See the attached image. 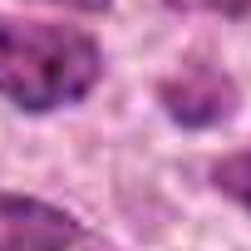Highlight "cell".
<instances>
[{
	"label": "cell",
	"mask_w": 251,
	"mask_h": 251,
	"mask_svg": "<svg viewBox=\"0 0 251 251\" xmlns=\"http://www.w3.org/2000/svg\"><path fill=\"white\" fill-rule=\"evenodd\" d=\"M103 79V50L74 25L0 15V94L25 113L79 103Z\"/></svg>",
	"instance_id": "1"
},
{
	"label": "cell",
	"mask_w": 251,
	"mask_h": 251,
	"mask_svg": "<svg viewBox=\"0 0 251 251\" xmlns=\"http://www.w3.org/2000/svg\"><path fill=\"white\" fill-rule=\"evenodd\" d=\"M84 226L40 197H0V251H69Z\"/></svg>",
	"instance_id": "3"
},
{
	"label": "cell",
	"mask_w": 251,
	"mask_h": 251,
	"mask_svg": "<svg viewBox=\"0 0 251 251\" xmlns=\"http://www.w3.org/2000/svg\"><path fill=\"white\" fill-rule=\"evenodd\" d=\"M212 187L231 202H241L251 212V153H231V158H217L212 163Z\"/></svg>",
	"instance_id": "4"
},
{
	"label": "cell",
	"mask_w": 251,
	"mask_h": 251,
	"mask_svg": "<svg viewBox=\"0 0 251 251\" xmlns=\"http://www.w3.org/2000/svg\"><path fill=\"white\" fill-rule=\"evenodd\" d=\"M158 103L173 123H182V128H212V123L231 118L236 108V84L226 69L207 64V59H192L182 64L177 74H168L158 84Z\"/></svg>",
	"instance_id": "2"
},
{
	"label": "cell",
	"mask_w": 251,
	"mask_h": 251,
	"mask_svg": "<svg viewBox=\"0 0 251 251\" xmlns=\"http://www.w3.org/2000/svg\"><path fill=\"white\" fill-rule=\"evenodd\" d=\"M173 10H207V15H246L251 0H168Z\"/></svg>",
	"instance_id": "5"
},
{
	"label": "cell",
	"mask_w": 251,
	"mask_h": 251,
	"mask_svg": "<svg viewBox=\"0 0 251 251\" xmlns=\"http://www.w3.org/2000/svg\"><path fill=\"white\" fill-rule=\"evenodd\" d=\"M45 5H69V10H84V15H103L113 0H45Z\"/></svg>",
	"instance_id": "6"
}]
</instances>
